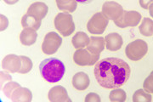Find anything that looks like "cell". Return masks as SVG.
Returning a JSON list of instances; mask_svg holds the SVG:
<instances>
[{
    "mask_svg": "<svg viewBox=\"0 0 153 102\" xmlns=\"http://www.w3.org/2000/svg\"><path fill=\"white\" fill-rule=\"evenodd\" d=\"M54 24L56 30L64 37L70 36L75 31V24L73 22V17L67 12L59 13L55 16Z\"/></svg>",
    "mask_w": 153,
    "mask_h": 102,
    "instance_id": "cell-3",
    "label": "cell"
},
{
    "mask_svg": "<svg viewBox=\"0 0 153 102\" xmlns=\"http://www.w3.org/2000/svg\"><path fill=\"white\" fill-rule=\"evenodd\" d=\"M20 56H21V59H22V68L19 71V73H21V74L28 73L30 71L33 69V61L27 56H25V55H20Z\"/></svg>",
    "mask_w": 153,
    "mask_h": 102,
    "instance_id": "cell-24",
    "label": "cell"
},
{
    "mask_svg": "<svg viewBox=\"0 0 153 102\" xmlns=\"http://www.w3.org/2000/svg\"><path fill=\"white\" fill-rule=\"evenodd\" d=\"M22 65L21 56L14 54L6 55L2 60V67L11 73L19 72L22 68Z\"/></svg>",
    "mask_w": 153,
    "mask_h": 102,
    "instance_id": "cell-10",
    "label": "cell"
},
{
    "mask_svg": "<svg viewBox=\"0 0 153 102\" xmlns=\"http://www.w3.org/2000/svg\"><path fill=\"white\" fill-rule=\"evenodd\" d=\"M123 8L118 3L114 1H107L105 2L102 5V14L108 20L117 21L120 18L123 14Z\"/></svg>",
    "mask_w": 153,
    "mask_h": 102,
    "instance_id": "cell-9",
    "label": "cell"
},
{
    "mask_svg": "<svg viewBox=\"0 0 153 102\" xmlns=\"http://www.w3.org/2000/svg\"><path fill=\"white\" fill-rule=\"evenodd\" d=\"M49 11V7L43 2H35L29 6L27 9L28 15L35 17L36 19L42 21L47 16Z\"/></svg>",
    "mask_w": 153,
    "mask_h": 102,
    "instance_id": "cell-12",
    "label": "cell"
},
{
    "mask_svg": "<svg viewBox=\"0 0 153 102\" xmlns=\"http://www.w3.org/2000/svg\"><path fill=\"white\" fill-rule=\"evenodd\" d=\"M8 24H9V22H8L7 18L4 16L1 15V31L5 30L8 27Z\"/></svg>",
    "mask_w": 153,
    "mask_h": 102,
    "instance_id": "cell-30",
    "label": "cell"
},
{
    "mask_svg": "<svg viewBox=\"0 0 153 102\" xmlns=\"http://www.w3.org/2000/svg\"><path fill=\"white\" fill-rule=\"evenodd\" d=\"M89 41H90V38L88 36V34L83 32H76L71 38V43L76 49L88 46Z\"/></svg>",
    "mask_w": 153,
    "mask_h": 102,
    "instance_id": "cell-18",
    "label": "cell"
},
{
    "mask_svg": "<svg viewBox=\"0 0 153 102\" xmlns=\"http://www.w3.org/2000/svg\"><path fill=\"white\" fill-rule=\"evenodd\" d=\"M10 100L14 102H30L33 100V93L27 88L20 86L13 91Z\"/></svg>",
    "mask_w": 153,
    "mask_h": 102,
    "instance_id": "cell-14",
    "label": "cell"
},
{
    "mask_svg": "<svg viewBox=\"0 0 153 102\" xmlns=\"http://www.w3.org/2000/svg\"><path fill=\"white\" fill-rule=\"evenodd\" d=\"M105 48V41L103 37L92 36L90 38L89 43L88 44L87 48L91 53L94 54H100Z\"/></svg>",
    "mask_w": 153,
    "mask_h": 102,
    "instance_id": "cell-16",
    "label": "cell"
},
{
    "mask_svg": "<svg viewBox=\"0 0 153 102\" xmlns=\"http://www.w3.org/2000/svg\"><path fill=\"white\" fill-rule=\"evenodd\" d=\"M0 74H1V89H3L4 83H5L6 82H10V81H11L12 77H11L10 75H9L8 73L4 72V71H1Z\"/></svg>",
    "mask_w": 153,
    "mask_h": 102,
    "instance_id": "cell-28",
    "label": "cell"
},
{
    "mask_svg": "<svg viewBox=\"0 0 153 102\" xmlns=\"http://www.w3.org/2000/svg\"><path fill=\"white\" fill-rule=\"evenodd\" d=\"M94 72L98 83L102 88L114 89L126 84L131 75V69L123 60L109 57L98 61Z\"/></svg>",
    "mask_w": 153,
    "mask_h": 102,
    "instance_id": "cell-1",
    "label": "cell"
},
{
    "mask_svg": "<svg viewBox=\"0 0 153 102\" xmlns=\"http://www.w3.org/2000/svg\"><path fill=\"white\" fill-rule=\"evenodd\" d=\"M149 13H150V15H151V16L153 18V3L151 4V5L149 6Z\"/></svg>",
    "mask_w": 153,
    "mask_h": 102,
    "instance_id": "cell-33",
    "label": "cell"
},
{
    "mask_svg": "<svg viewBox=\"0 0 153 102\" xmlns=\"http://www.w3.org/2000/svg\"><path fill=\"white\" fill-rule=\"evenodd\" d=\"M62 43V38L55 32H48L42 43V51L45 54H53L58 51Z\"/></svg>",
    "mask_w": 153,
    "mask_h": 102,
    "instance_id": "cell-7",
    "label": "cell"
},
{
    "mask_svg": "<svg viewBox=\"0 0 153 102\" xmlns=\"http://www.w3.org/2000/svg\"><path fill=\"white\" fill-rule=\"evenodd\" d=\"M48 98L51 102H71L66 89L63 86L53 87L48 94Z\"/></svg>",
    "mask_w": 153,
    "mask_h": 102,
    "instance_id": "cell-11",
    "label": "cell"
},
{
    "mask_svg": "<svg viewBox=\"0 0 153 102\" xmlns=\"http://www.w3.org/2000/svg\"><path fill=\"white\" fill-rule=\"evenodd\" d=\"M152 100V97L151 95V94L141 89L136 90L133 95L134 102H151Z\"/></svg>",
    "mask_w": 153,
    "mask_h": 102,
    "instance_id": "cell-22",
    "label": "cell"
},
{
    "mask_svg": "<svg viewBox=\"0 0 153 102\" xmlns=\"http://www.w3.org/2000/svg\"><path fill=\"white\" fill-rule=\"evenodd\" d=\"M105 48L110 51H117L122 48L123 44V40L122 36L117 32H111L107 34L105 38Z\"/></svg>",
    "mask_w": 153,
    "mask_h": 102,
    "instance_id": "cell-13",
    "label": "cell"
},
{
    "mask_svg": "<svg viewBox=\"0 0 153 102\" xmlns=\"http://www.w3.org/2000/svg\"><path fill=\"white\" fill-rule=\"evenodd\" d=\"M143 89L150 94H153V71L144 81Z\"/></svg>",
    "mask_w": 153,
    "mask_h": 102,
    "instance_id": "cell-26",
    "label": "cell"
},
{
    "mask_svg": "<svg viewBox=\"0 0 153 102\" xmlns=\"http://www.w3.org/2000/svg\"><path fill=\"white\" fill-rule=\"evenodd\" d=\"M140 5L144 10H148L149 6L153 3V0H139Z\"/></svg>",
    "mask_w": 153,
    "mask_h": 102,
    "instance_id": "cell-29",
    "label": "cell"
},
{
    "mask_svg": "<svg viewBox=\"0 0 153 102\" xmlns=\"http://www.w3.org/2000/svg\"><path fill=\"white\" fill-rule=\"evenodd\" d=\"M4 3H6L7 4L13 5V4H16L19 0H4Z\"/></svg>",
    "mask_w": 153,
    "mask_h": 102,
    "instance_id": "cell-31",
    "label": "cell"
},
{
    "mask_svg": "<svg viewBox=\"0 0 153 102\" xmlns=\"http://www.w3.org/2000/svg\"><path fill=\"white\" fill-rule=\"evenodd\" d=\"M39 71L44 80L50 83H54L62 79L66 72V66L61 60L51 57L41 62Z\"/></svg>",
    "mask_w": 153,
    "mask_h": 102,
    "instance_id": "cell-2",
    "label": "cell"
},
{
    "mask_svg": "<svg viewBox=\"0 0 153 102\" xmlns=\"http://www.w3.org/2000/svg\"><path fill=\"white\" fill-rule=\"evenodd\" d=\"M56 5L60 10L72 13L76 10L77 2L76 0H55Z\"/></svg>",
    "mask_w": 153,
    "mask_h": 102,
    "instance_id": "cell-20",
    "label": "cell"
},
{
    "mask_svg": "<svg viewBox=\"0 0 153 102\" xmlns=\"http://www.w3.org/2000/svg\"><path fill=\"white\" fill-rule=\"evenodd\" d=\"M141 15L137 11H124L120 18L115 21L114 23L119 28L134 27L139 25L140 22L141 21Z\"/></svg>",
    "mask_w": 153,
    "mask_h": 102,
    "instance_id": "cell-8",
    "label": "cell"
},
{
    "mask_svg": "<svg viewBox=\"0 0 153 102\" xmlns=\"http://www.w3.org/2000/svg\"><path fill=\"white\" fill-rule=\"evenodd\" d=\"M77 3H80V4H90L91 2H93L94 0H76Z\"/></svg>",
    "mask_w": 153,
    "mask_h": 102,
    "instance_id": "cell-32",
    "label": "cell"
},
{
    "mask_svg": "<svg viewBox=\"0 0 153 102\" xmlns=\"http://www.w3.org/2000/svg\"><path fill=\"white\" fill-rule=\"evenodd\" d=\"M108 23L109 20L102 12H97L88 22L87 29L91 34H102L105 31Z\"/></svg>",
    "mask_w": 153,
    "mask_h": 102,
    "instance_id": "cell-6",
    "label": "cell"
},
{
    "mask_svg": "<svg viewBox=\"0 0 153 102\" xmlns=\"http://www.w3.org/2000/svg\"><path fill=\"white\" fill-rule=\"evenodd\" d=\"M20 86H21V85H20L18 83H16V82L10 81V82H8V83H6L4 86L3 87L2 90H3L4 94L6 96L10 99L11 95H12L13 91H14L16 88H18V87Z\"/></svg>",
    "mask_w": 153,
    "mask_h": 102,
    "instance_id": "cell-25",
    "label": "cell"
},
{
    "mask_svg": "<svg viewBox=\"0 0 153 102\" xmlns=\"http://www.w3.org/2000/svg\"><path fill=\"white\" fill-rule=\"evenodd\" d=\"M148 52V44L142 39H136L129 43L125 48L126 56L133 61L143 59Z\"/></svg>",
    "mask_w": 153,
    "mask_h": 102,
    "instance_id": "cell-4",
    "label": "cell"
},
{
    "mask_svg": "<svg viewBox=\"0 0 153 102\" xmlns=\"http://www.w3.org/2000/svg\"><path fill=\"white\" fill-rule=\"evenodd\" d=\"M109 99L111 101L123 102L127 99V94L123 89H114L109 94Z\"/></svg>",
    "mask_w": 153,
    "mask_h": 102,
    "instance_id": "cell-23",
    "label": "cell"
},
{
    "mask_svg": "<svg viewBox=\"0 0 153 102\" xmlns=\"http://www.w3.org/2000/svg\"><path fill=\"white\" fill-rule=\"evenodd\" d=\"M42 21L36 19L35 17L25 14L22 18V25L24 28H32L33 30H38L41 26Z\"/></svg>",
    "mask_w": 153,
    "mask_h": 102,
    "instance_id": "cell-19",
    "label": "cell"
},
{
    "mask_svg": "<svg viewBox=\"0 0 153 102\" xmlns=\"http://www.w3.org/2000/svg\"><path fill=\"white\" fill-rule=\"evenodd\" d=\"M101 99L95 93H89L85 97V102H100Z\"/></svg>",
    "mask_w": 153,
    "mask_h": 102,
    "instance_id": "cell-27",
    "label": "cell"
},
{
    "mask_svg": "<svg viewBox=\"0 0 153 102\" xmlns=\"http://www.w3.org/2000/svg\"><path fill=\"white\" fill-rule=\"evenodd\" d=\"M38 33L32 28H24L20 34V41L25 46H31L37 41Z\"/></svg>",
    "mask_w": 153,
    "mask_h": 102,
    "instance_id": "cell-17",
    "label": "cell"
},
{
    "mask_svg": "<svg viewBox=\"0 0 153 102\" xmlns=\"http://www.w3.org/2000/svg\"><path fill=\"white\" fill-rule=\"evenodd\" d=\"M100 59V54L91 53L88 48H77L73 54L74 63L80 66H90L97 63Z\"/></svg>",
    "mask_w": 153,
    "mask_h": 102,
    "instance_id": "cell-5",
    "label": "cell"
},
{
    "mask_svg": "<svg viewBox=\"0 0 153 102\" xmlns=\"http://www.w3.org/2000/svg\"><path fill=\"white\" fill-rule=\"evenodd\" d=\"M71 83H72V86L74 87L76 90L83 91V90H86L89 86L90 79L88 74H86L85 72L80 71L73 76Z\"/></svg>",
    "mask_w": 153,
    "mask_h": 102,
    "instance_id": "cell-15",
    "label": "cell"
},
{
    "mask_svg": "<svg viewBox=\"0 0 153 102\" xmlns=\"http://www.w3.org/2000/svg\"><path fill=\"white\" fill-rule=\"evenodd\" d=\"M140 34L145 37H152L153 35V21L150 18H144L139 27Z\"/></svg>",
    "mask_w": 153,
    "mask_h": 102,
    "instance_id": "cell-21",
    "label": "cell"
}]
</instances>
